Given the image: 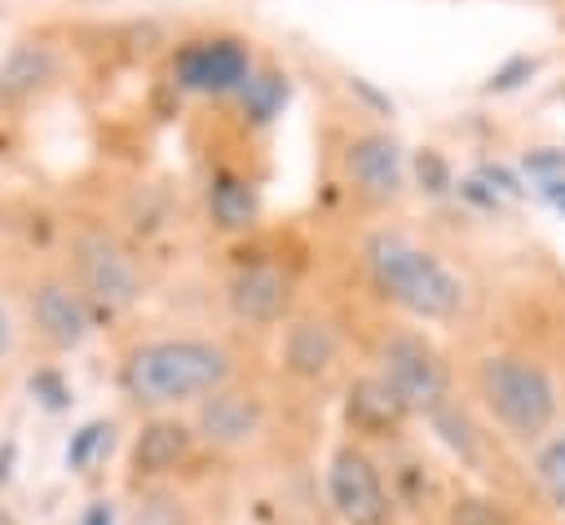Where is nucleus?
<instances>
[{"label": "nucleus", "instance_id": "obj_15", "mask_svg": "<svg viewBox=\"0 0 565 525\" xmlns=\"http://www.w3.org/2000/svg\"><path fill=\"white\" fill-rule=\"evenodd\" d=\"M349 415H353L358 428H388V424L406 419V410L393 401V393L375 375H366L349 388Z\"/></svg>", "mask_w": 565, "mask_h": 525}, {"label": "nucleus", "instance_id": "obj_16", "mask_svg": "<svg viewBox=\"0 0 565 525\" xmlns=\"http://www.w3.org/2000/svg\"><path fill=\"white\" fill-rule=\"evenodd\" d=\"M534 481L565 512V428L561 432H547L539 441V450H534Z\"/></svg>", "mask_w": 565, "mask_h": 525}, {"label": "nucleus", "instance_id": "obj_8", "mask_svg": "<svg viewBox=\"0 0 565 525\" xmlns=\"http://www.w3.org/2000/svg\"><path fill=\"white\" fill-rule=\"evenodd\" d=\"M225 313L247 331H274L296 313V269L274 251H256L230 265L221 282Z\"/></svg>", "mask_w": 565, "mask_h": 525}, {"label": "nucleus", "instance_id": "obj_2", "mask_svg": "<svg viewBox=\"0 0 565 525\" xmlns=\"http://www.w3.org/2000/svg\"><path fill=\"white\" fill-rule=\"evenodd\" d=\"M119 393L146 415H177L203 397L247 379V357L225 331H150L137 335L115 366Z\"/></svg>", "mask_w": 565, "mask_h": 525}, {"label": "nucleus", "instance_id": "obj_11", "mask_svg": "<svg viewBox=\"0 0 565 525\" xmlns=\"http://www.w3.org/2000/svg\"><path fill=\"white\" fill-rule=\"evenodd\" d=\"M278 362L296 384H318L327 379L340 357H344V331L327 309H300L278 326Z\"/></svg>", "mask_w": 565, "mask_h": 525}, {"label": "nucleus", "instance_id": "obj_13", "mask_svg": "<svg viewBox=\"0 0 565 525\" xmlns=\"http://www.w3.org/2000/svg\"><path fill=\"white\" fill-rule=\"evenodd\" d=\"M194 446H199V437H194L190 419H181V415H150L141 424V432L132 437L128 468H132V476L154 481V476L177 472L194 454Z\"/></svg>", "mask_w": 565, "mask_h": 525}, {"label": "nucleus", "instance_id": "obj_20", "mask_svg": "<svg viewBox=\"0 0 565 525\" xmlns=\"http://www.w3.org/2000/svg\"><path fill=\"white\" fill-rule=\"evenodd\" d=\"M84 525H110V507L106 503H93L88 516H84Z\"/></svg>", "mask_w": 565, "mask_h": 525}, {"label": "nucleus", "instance_id": "obj_9", "mask_svg": "<svg viewBox=\"0 0 565 525\" xmlns=\"http://www.w3.org/2000/svg\"><path fill=\"white\" fill-rule=\"evenodd\" d=\"M327 494L344 525H388L393 499L384 490L380 463L358 441H340L327 463Z\"/></svg>", "mask_w": 565, "mask_h": 525}, {"label": "nucleus", "instance_id": "obj_5", "mask_svg": "<svg viewBox=\"0 0 565 525\" xmlns=\"http://www.w3.org/2000/svg\"><path fill=\"white\" fill-rule=\"evenodd\" d=\"M331 176L358 221L397 216L406 199V150L384 124H349L331 150Z\"/></svg>", "mask_w": 565, "mask_h": 525}, {"label": "nucleus", "instance_id": "obj_4", "mask_svg": "<svg viewBox=\"0 0 565 525\" xmlns=\"http://www.w3.org/2000/svg\"><path fill=\"white\" fill-rule=\"evenodd\" d=\"M468 384L486 419L516 446H539L547 432H556L561 419V384L552 366L516 344L481 349L468 366Z\"/></svg>", "mask_w": 565, "mask_h": 525}, {"label": "nucleus", "instance_id": "obj_3", "mask_svg": "<svg viewBox=\"0 0 565 525\" xmlns=\"http://www.w3.org/2000/svg\"><path fill=\"white\" fill-rule=\"evenodd\" d=\"M57 234H62L57 260L66 265V274L84 291V300L93 304L97 322L124 318L141 304L146 256H141L137 234L119 216H110L102 207H71V212H62Z\"/></svg>", "mask_w": 565, "mask_h": 525}, {"label": "nucleus", "instance_id": "obj_12", "mask_svg": "<svg viewBox=\"0 0 565 525\" xmlns=\"http://www.w3.org/2000/svg\"><path fill=\"white\" fill-rule=\"evenodd\" d=\"M247 71H252V53L238 40H190L172 57V75L199 93H225L243 84Z\"/></svg>", "mask_w": 565, "mask_h": 525}, {"label": "nucleus", "instance_id": "obj_10", "mask_svg": "<svg viewBox=\"0 0 565 525\" xmlns=\"http://www.w3.org/2000/svg\"><path fill=\"white\" fill-rule=\"evenodd\" d=\"M265 424H269V406L260 388H252L247 379L203 397L190 415L199 446H212V450H243L265 432Z\"/></svg>", "mask_w": 565, "mask_h": 525}, {"label": "nucleus", "instance_id": "obj_1", "mask_svg": "<svg viewBox=\"0 0 565 525\" xmlns=\"http://www.w3.org/2000/svg\"><path fill=\"white\" fill-rule=\"evenodd\" d=\"M353 265L366 291L415 326L424 322L446 326V322L468 318L472 309V282L463 265L450 251H441L433 238H424L419 229L402 225L397 216L358 225Z\"/></svg>", "mask_w": 565, "mask_h": 525}, {"label": "nucleus", "instance_id": "obj_6", "mask_svg": "<svg viewBox=\"0 0 565 525\" xmlns=\"http://www.w3.org/2000/svg\"><path fill=\"white\" fill-rule=\"evenodd\" d=\"M371 375L406 415L433 419L455 401V371L415 322H384L371 340Z\"/></svg>", "mask_w": 565, "mask_h": 525}, {"label": "nucleus", "instance_id": "obj_14", "mask_svg": "<svg viewBox=\"0 0 565 525\" xmlns=\"http://www.w3.org/2000/svg\"><path fill=\"white\" fill-rule=\"evenodd\" d=\"M62 79V53L49 40H22L0 62V106H26Z\"/></svg>", "mask_w": 565, "mask_h": 525}, {"label": "nucleus", "instance_id": "obj_18", "mask_svg": "<svg viewBox=\"0 0 565 525\" xmlns=\"http://www.w3.org/2000/svg\"><path fill=\"white\" fill-rule=\"evenodd\" d=\"M26 340V322H22V309H18V296L9 282H0V366H9L18 357Z\"/></svg>", "mask_w": 565, "mask_h": 525}, {"label": "nucleus", "instance_id": "obj_17", "mask_svg": "<svg viewBox=\"0 0 565 525\" xmlns=\"http://www.w3.org/2000/svg\"><path fill=\"white\" fill-rule=\"evenodd\" d=\"M128 525H190V516H185L181 499H172V494H163V490H150V494H141V499L132 503Z\"/></svg>", "mask_w": 565, "mask_h": 525}, {"label": "nucleus", "instance_id": "obj_19", "mask_svg": "<svg viewBox=\"0 0 565 525\" xmlns=\"http://www.w3.org/2000/svg\"><path fill=\"white\" fill-rule=\"evenodd\" d=\"M97 432H102V424L84 428V432H79V441H75L71 450H66V459H71L75 468H84V463H88V454H93V446H97Z\"/></svg>", "mask_w": 565, "mask_h": 525}, {"label": "nucleus", "instance_id": "obj_7", "mask_svg": "<svg viewBox=\"0 0 565 525\" xmlns=\"http://www.w3.org/2000/svg\"><path fill=\"white\" fill-rule=\"evenodd\" d=\"M9 287L18 296L26 335H35L44 349L75 353L93 335L97 313H93V304L84 300V291L75 287V278L66 274V265L57 256H35Z\"/></svg>", "mask_w": 565, "mask_h": 525}]
</instances>
